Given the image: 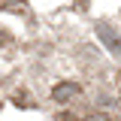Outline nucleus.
Listing matches in <instances>:
<instances>
[{
    "label": "nucleus",
    "instance_id": "nucleus-1",
    "mask_svg": "<svg viewBox=\"0 0 121 121\" xmlns=\"http://www.w3.org/2000/svg\"><path fill=\"white\" fill-rule=\"evenodd\" d=\"M79 94H82V88H79L76 82H58V85L52 88V100H58V103H73Z\"/></svg>",
    "mask_w": 121,
    "mask_h": 121
},
{
    "label": "nucleus",
    "instance_id": "nucleus-2",
    "mask_svg": "<svg viewBox=\"0 0 121 121\" xmlns=\"http://www.w3.org/2000/svg\"><path fill=\"white\" fill-rule=\"evenodd\" d=\"M97 36H100V39H103L112 52H121V36H118V33H112V27H109V24H103V21H100V24H97Z\"/></svg>",
    "mask_w": 121,
    "mask_h": 121
},
{
    "label": "nucleus",
    "instance_id": "nucleus-3",
    "mask_svg": "<svg viewBox=\"0 0 121 121\" xmlns=\"http://www.w3.org/2000/svg\"><path fill=\"white\" fill-rule=\"evenodd\" d=\"M3 9H24V0H3Z\"/></svg>",
    "mask_w": 121,
    "mask_h": 121
},
{
    "label": "nucleus",
    "instance_id": "nucleus-4",
    "mask_svg": "<svg viewBox=\"0 0 121 121\" xmlns=\"http://www.w3.org/2000/svg\"><path fill=\"white\" fill-rule=\"evenodd\" d=\"M88 121H115L112 115H103V112H94V115H88Z\"/></svg>",
    "mask_w": 121,
    "mask_h": 121
},
{
    "label": "nucleus",
    "instance_id": "nucleus-5",
    "mask_svg": "<svg viewBox=\"0 0 121 121\" xmlns=\"http://www.w3.org/2000/svg\"><path fill=\"white\" fill-rule=\"evenodd\" d=\"M6 43H9V30L0 27V45H6Z\"/></svg>",
    "mask_w": 121,
    "mask_h": 121
}]
</instances>
